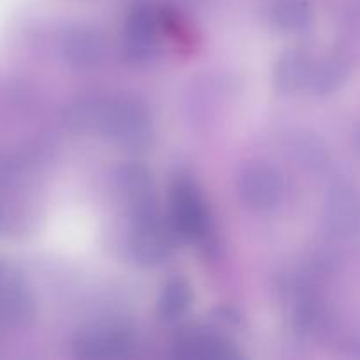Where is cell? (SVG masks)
I'll list each match as a JSON object with an SVG mask.
<instances>
[{"label":"cell","instance_id":"6da1fadb","mask_svg":"<svg viewBox=\"0 0 360 360\" xmlns=\"http://www.w3.org/2000/svg\"><path fill=\"white\" fill-rule=\"evenodd\" d=\"M69 116L72 125L97 130L105 139L129 150H144L151 143L150 115L136 98L83 101L70 109Z\"/></svg>","mask_w":360,"mask_h":360},{"label":"cell","instance_id":"7a4b0ae2","mask_svg":"<svg viewBox=\"0 0 360 360\" xmlns=\"http://www.w3.org/2000/svg\"><path fill=\"white\" fill-rule=\"evenodd\" d=\"M132 211L130 229V253L143 266H157L164 262L174 246V229L162 220L155 200L137 204Z\"/></svg>","mask_w":360,"mask_h":360},{"label":"cell","instance_id":"3957f363","mask_svg":"<svg viewBox=\"0 0 360 360\" xmlns=\"http://www.w3.org/2000/svg\"><path fill=\"white\" fill-rule=\"evenodd\" d=\"M172 229L186 239H202L210 232L206 204L190 179H178L172 186Z\"/></svg>","mask_w":360,"mask_h":360},{"label":"cell","instance_id":"277c9868","mask_svg":"<svg viewBox=\"0 0 360 360\" xmlns=\"http://www.w3.org/2000/svg\"><path fill=\"white\" fill-rule=\"evenodd\" d=\"M132 330L116 323H98L79 330L74 340V354L81 359H120L134 348Z\"/></svg>","mask_w":360,"mask_h":360},{"label":"cell","instance_id":"5b68a950","mask_svg":"<svg viewBox=\"0 0 360 360\" xmlns=\"http://www.w3.org/2000/svg\"><path fill=\"white\" fill-rule=\"evenodd\" d=\"M238 186L243 202L257 211L274 210L285 193L283 178L276 169L267 164L246 167L239 176Z\"/></svg>","mask_w":360,"mask_h":360},{"label":"cell","instance_id":"8992f818","mask_svg":"<svg viewBox=\"0 0 360 360\" xmlns=\"http://www.w3.org/2000/svg\"><path fill=\"white\" fill-rule=\"evenodd\" d=\"M35 319V301L18 271L0 262V320L7 326L27 327Z\"/></svg>","mask_w":360,"mask_h":360},{"label":"cell","instance_id":"52a82bcc","mask_svg":"<svg viewBox=\"0 0 360 360\" xmlns=\"http://www.w3.org/2000/svg\"><path fill=\"white\" fill-rule=\"evenodd\" d=\"M327 229L340 238L360 232V193L350 185H336L327 193L323 206Z\"/></svg>","mask_w":360,"mask_h":360},{"label":"cell","instance_id":"ba28073f","mask_svg":"<svg viewBox=\"0 0 360 360\" xmlns=\"http://www.w3.org/2000/svg\"><path fill=\"white\" fill-rule=\"evenodd\" d=\"M123 49L132 62H148L158 49L157 18L146 7H139L130 14L123 37Z\"/></svg>","mask_w":360,"mask_h":360},{"label":"cell","instance_id":"9c48e42d","mask_svg":"<svg viewBox=\"0 0 360 360\" xmlns=\"http://www.w3.org/2000/svg\"><path fill=\"white\" fill-rule=\"evenodd\" d=\"M176 357L199 360H232L238 352L229 341L207 333H188L174 345Z\"/></svg>","mask_w":360,"mask_h":360},{"label":"cell","instance_id":"30bf717a","mask_svg":"<svg viewBox=\"0 0 360 360\" xmlns=\"http://www.w3.org/2000/svg\"><path fill=\"white\" fill-rule=\"evenodd\" d=\"M63 55L72 65L88 69L102 60L104 41L91 28H76L69 32L63 41Z\"/></svg>","mask_w":360,"mask_h":360},{"label":"cell","instance_id":"8fae6325","mask_svg":"<svg viewBox=\"0 0 360 360\" xmlns=\"http://www.w3.org/2000/svg\"><path fill=\"white\" fill-rule=\"evenodd\" d=\"M313 60L306 53L288 51L278 60L274 69V81L281 91H295L308 86L313 70Z\"/></svg>","mask_w":360,"mask_h":360},{"label":"cell","instance_id":"7c38bea8","mask_svg":"<svg viewBox=\"0 0 360 360\" xmlns=\"http://www.w3.org/2000/svg\"><path fill=\"white\" fill-rule=\"evenodd\" d=\"M192 302V288L183 278L167 281L158 297V315L165 322L181 319Z\"/></svg>","mask_w":360,"mask_h":360},{"label":"cell","instance_id":"4fadbf2b","mask_svg":"<svg viewBox=\"0 0 360 360\" xmlns=\"http://www.w3.org/2000/svg\"><path fill=\"white\" fill-rule=\"evenodd\" d=\"M311 9L306 0H274L271 21L283 32H299L308 27Z\"/></svg>","mask_w":360,"mask_h":360},{"label":"cell","instance_id":"5bb4252c","mask_svg":"<svg viewBox=\"0 0 360 360\" xmlns=\"http://www.w3.org/2000/svg\"><path fill=\"white\" fill-rule=\"evenodd\" d=\"M120 188L129 200L130 207L153 200V185L150 174L141 165H125L118 176Z\"/></svg>","mask_w":360,"mask_h":360},{"label":"cell","instance_id":"9a60e30c","mask_svg":"<svg viewBox=\"0 0 360 360\" xmlns=\"http://www.w3.org/2000/svg\"><path fill=\"white\" fill-rule=\"evenodd\" d=\"M348 69L341 60L329 58L315 63L311 70L308 86L320 95H327L336 91L347 81Z\"/></svg>","mask_w":360,"mask_h":360},{"label":"cell","instance_id":"2e32d148","mask_svg":"<svg viewBox=\"0 0 360 360\" xmlns=\"http://www.w3.org/2000/svg\"><path fill=\"white\" fill-rule=\"evenodd\" d=\"M320 311L316 302L311 297H301L294 306V313H292V322L297 333L308 334L315 330L319 326Z\"/></svg>","mask_w":360,"mask_h":360},{"label":"cell","instance_id":"e0dca14e","mask_svg":"<svg viewBox=\"0 0 360 360\" xmlns=\"http://www.w3.org/2000/svg\"><path fill=\"white\" fill-rule=\"evenodd\" d=\"M299 153H301L302 162H306L309 167L320 169V167H323V165H326V162H327L326 150H323V148L320 146L316 141H313V143L302 144V146L299 148Z\"/></svg>","mask_w":360,"mask_h":360},{"label":"cell","instance_id":"ac0fdd59","mask_svg":"<svg viewBox=\"0 0 360 360\" xmlns=\"http://www.w3.org/2000/svg\"><path fill=\"white\" fill-rule=\"evenodd\" d=\"M355 148H357V151L360 153V127L357 129V132H355Z\"/></svg>","mask_w":360,"mask_h":360}]
</instances>
